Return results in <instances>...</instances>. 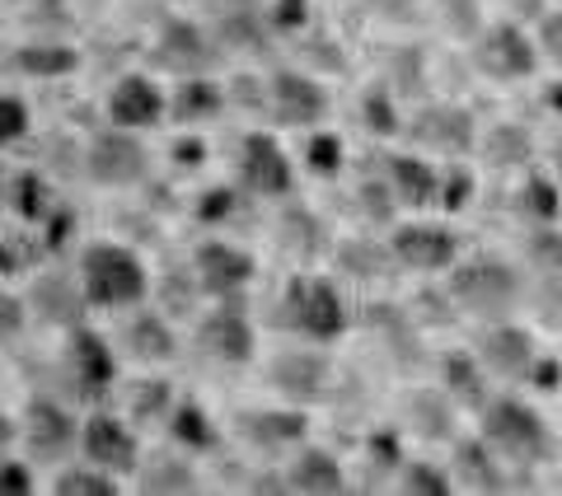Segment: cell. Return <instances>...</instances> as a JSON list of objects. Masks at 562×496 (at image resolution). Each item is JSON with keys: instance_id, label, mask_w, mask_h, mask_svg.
Masks as SVG:
<instances>
[{"instance_id": "obj_1", "label": "cell", "mask_w": 562, "mask_h": 496, "mask_svg": "<svg viewBox=\"0 0 562 496\" xmlns=\"http://www.w3.org/2000/svg\"><path fill=\"white\" fill-rule=\"evenodd\" d=\"M479 413H483V440H487V450L497 454L502 464L535 469V464H543V459L553 454V436H549L543 417L535 413L530 403L502 394V398H487Z\"/></svg>"}, {"instance_id": "obj_2", "label": "cell", "mask_w": 562, "mask_h": 496, "mask_svg": "<svg viewBox=\"0 0 562 496\" xmlns=\"http://www.w3.org/2000/svg\"><path fill=\"white\" fill-rule=\"evenodd\" d=\"M80 291L99 309H132L150 291V272L132 248L122 244H90L80 253Z\"/></svg>"}, {"instance_id": "obj_3", "label": "cell", "mask_w": 562, "mask_h": 496, "mask_svg": "<svg viewBox=\"0 0 562 496\" xmlns=\"http://www.w3.org/2000/svg\"><path fill=\"white\" fill-rule=\"evenodd\" d=\"M277 324L301 332L310 342H333L347 332V305L333 281L324 277H291L277 300Z\"/></svg>"}, {"instance_id": "obj_4", "label": "cell", "mask_w": 562, "mask_h": 496, "mask_svg": "<svg viewBox=\"0 0 562 496\" xmlns=\"http://www.w3.org/2000/svg\"><path fill=\"white\" fill-rule=\"evenodd\" d=\"M450 300L460 314L473 318H512L520 305V277L516 268H506L497 258H473L464 268H454L450 277Z\"/></svg>"}, {"instance_id": "obj_5", "label": "cell", "mask_w": 562, "mask_h": 496, "mask_svg": "<svg viewBox=\"0 0 562 496\" xmlns=\"http://www.w3.org/2000/svg\"><path fill=\"white\" fill-rule=\"evenodd\" d=\"M473 66L483 70L487 80H530L539 66V47L520 24L502 20L492 29H479V43H473Z\"/></svg>"}, {"instance_id": "obj_6", "label": "cell", "mask_w": 562, "mask_h": 496, "mask_svg": "<svg viewBox=\"0 0 562 496\" xmlns=\"http://www.w3.org/2000/svg\"><path fill=\"white\" fill-rule=\"evenodd\" d=\"M20 436L29 446L33 464H61V459L80 446V421L70 417V407L38 394L24 407V421H20Z\"/></svg>"}, {"instance_id": "obj_7", "label": "cell", "mask_w": 562, "mask_h": 496, "mask_svg": "<svg viewBox=\"0 0 562 496\" xmlns=\"http://www.w3.org/2000/svg\"><path fill=\"white\" fill-rule=\"evenodd\" d=\"M61 370H66L70 394H80V398L109 394L113 380H117V361H113L109 342H103L94 328H85V324L70 328L66 351H61Z\"/></svg>"}, {"instance_id": "obj_8", "label": "cell", "mask_w": 562, "mask_h": 496, "mask_svg": "<svg viewBox=\"0 0 562 496\" xmlns=\"http://www.w3.org/2000/svg\"><path fill=\"white\" fill-rule=\"evenodd\" d=\"M216 57H221L216 38H211L206 29L188 24V20L160 24V33H155V43H150V61L160 66V70H169V76H179V80L206 76V70L216 66Z\"/></svg>"}, {"instance_id": "obj_9", "label": "cell", "mask_w": 562, "mask_h": 496, "mask_svg": "<svg viewBox=\"0 0 562 496\" xmlns=\"http://www.w3.org/2000/svg\"><path fill=\"white\" fill-rule=\"evenodd\" d=\"M390 253L398 268H413V272H446L454 268L460 258V235L450 225H436V221H413V225H398L390 235Z\"/></svg>"}, {"instance_id": "obj_10", "label": "cell", "mask_w": 562, "mask_h": 496, "mask_svg": "<svg viewBox=\"0 0 562 496\" xmlns=\"http://www.w3.org/2000/svg\"><path fill=\"white\" fill-rule=\"evenodd\" d=\"M85 169H90V179L103 183V188H132V183L146 179L150 155L132 132L117 127V132H99L90 140V150H85Z\"/></svg>"}, {"instance_id": "obj_11", "label": "cell", "mask_w": 562, "mask_h": 496, "mask_svg": "<svg viewBox=\"0 0 562 496\" xmlns=\"http://www.w3.org/2000/svg\"><path fill=\"white\" fill-rule=\"evenodd\" d=\"M539 357V347L530 338V328L512 324V318H492L479 338V365L492 370L506 384H525L530 380V365Z\"/></svg>"}, {"instance_id": "obj_12", "label": "cell", "mask_w": 562, "mask_h": 496, "mask_svg": "<svg viewBox=\"0 0 562 496\" xmlns=\"http://www.w3.org/2000/svg\"><path fill=\"white\" fill-rule=\"evenodd\" d=\"M206 24L216 47H231V52H262L272 38L262 0H206Z\"/></svg>"}, {"instance_id": "obj_13", "label": "cell", "mask_w": 562, "mask_h": 496, "mask_svg": "<svg viewBox=\"0 0 562 496\" xmlns=\"http://www.w3.org/2000/svg\"><path fill=\"white\" fill-rule=\"evenodd\" d=\"M403 132L413 136V146L431 150V155L460 159L473 150V113L460 109V103H427Z\"/></svg>"}, {"instance_id": "obj_14", "label": "cell", "mask_w": 562, "mask_h": 496, "mask_svg": "<svg viewBox=\"0 0 562 496\" xmlns=\"http://www.w3.org/2000/svg\"><path fill=\"white\" fill-rule=\"evenodd\" d=\"M268 113L281 127H314V122L328 113L324 80L305 76V70H277L268 84Z\"/></svg>"}, {"instance_id": "obj_15", "label": "cell", "mask_w": 562, "mask_h": 496, "mask_svg": "<svg viewBox=\"0 0 562 496\" xmlns=\"http://www.w3.org/2000/svg\"><path fill=\"white\" fill-rule=\"evenodd\" d=\"M254 272H258L254 258L225 239H206L198 253H192V277H198V286L216 300H235L254 281Z\"/></svg>"}, {"instance_id": "obj_16", "label": "cell", "mask_w": 562, "mask_h": 496, "mask_svg": "<svg viewBox=\"0 0 562 496\" xmlns=\"http://www.w3.org/2000/svg\"><path fill=\"white\" fill-rule=\"evenodd\" d=\"M254 324L235 300H221V309H211L198 324V347L221 365H244L254 357Z\"/></svg>"}, {"instance_id": "obj_17", "label": "cell", "mask_w": 562, "mask_h": 496, "mask_svg": "<svg viewBox=\"0 0 562 496\" xmlns=\"http://www.w3.org/2000/svg\"><path fill=\"white\" fill-rule=\"evenodd\" d=\"M239 183L258 198H286L291 192V159L268 132H249L239 146Z\"/></svg>"}, {"instance_id": "obj_18", "label": "cell", "mask_w": 562, "mask_h": 496, "mask_svg": "<svg viewBox=\"0 0 562 496\" xmlns=\"http://www.w3.org/2000/svg\"><path fill=\"white\" fill-rule=\"evenodd\" d=\"M80 450L90 464L109 469V473H132L136 469V436L122 417L113 413H94L80 427Z\"/></svg>"}, {"instance_id": "obj_19", "label": "cell", "mask_w": 562, "mask_h": 496, "mask_svg": "<svg viewBox=\"0 0 562 496\" xmlns=\"http://www.w3.org/2000/svg\"><path fill=\"white\" fill-rule=\"evenodd\" d=\"M165 109H169V99L150 76H122L109 90V117H113V127H122V132L155 127V122L165 117Z\"/></svg>"}, {"instance_id": "obj_20", "label": "cell", "mask_w": 562, "mask_h": 496, "mask_svg": "<svg viewBox=\"0 0 562 496\" xmlns=\"http://www.w3.org/2000/svg\"><path fill=\"white\" fill-rule=\"evenodd\" d=\"M268 375L281 388V398H291V403H319L324 388H328L333 365H328L324 351H281V357L268 365Z\"/></svg>"}, {"instance_id": "obj_21", "label": "cell", "mask_w": 562, "mask_h": 496, "mask_svg": "<svg viewBox=\"0 0 562 496\" xmlns=\"http://www.w3.org/2000/svg\"><path fill=\"white\" fill-rule=\"evenodd\" d=\"M305 427H310V421H305L301 407H262V413L239 417L244 440H249L254 450H262V454H281V450L301 446Z\"/></svg>"}, {"instance_id": "obj_22", "label": "cell", "mask_w": 562, "mask_h": 496, "mask_svg": "<svg viewBox=\"0 0 562 496\" xmlns=\"http://www.w3.org/2000/svg\"><path fill=\"white\" fill-rule=\"evenodd\" d=\"M29 309H33V314H43L47 324L76 328V324H85V309H90V300H85V291H80V277L52 272V277H38V281H33Z\"/></svg>"}, {"instance_id": "obj_23", "label": "cell", "mask_w": 562, "mask_h": 496, "mask_svg": "<svg viewBox=\"0 0 562 496\" xmlns=\"http://www.w3.org/2000/svg\"><path fill=\"white\" fill-rule=\"evenodd\" d=\"M454 487L469 492H506L512 487V464H502L497 454L487 450V440H460L454 446Z\"/></svg>"}, {"instance_id": "obj_24", "label": "cell", "mask_w": 562, "mask_h": 496, "mask_svg": "<svg viewBox=\"0 0 562 496\" xmlns=\"http://www.w3.org/2000/svg\"><path fill=\"white\" fill-rule=\"evenodd\" d=\"M380 179L390 183L398 206H431L436 188H441V173H436L422 155H390L380 169Z\"/></svg>"}, {"instance_id": "obj_25", "label": "cell", "mask_w": 562, "mask_h": 496, "mask_svg": "<svg viewBox=\"0 0 562 496\" xmlns=\"http://www.w3.org/2000/svg\"><path fill=\"white\" fill-rule=\"evenodd\" d=\"M286 487L305 496H333V492H347V473L328 450H301L286 464Z\"/></svg>"}, {"instance_id": "obj_26", "label": "cell", "mask_w": 562, "mask_h": 496, "mask_svg": "<svg viewBox=\"0 0 562 496\" xmlns=\"http://www.w3.org/2000/svg\"><path fill=\"white\" fill-rule=\"evenodd\" d=\"M324 239H328L324 221L314 216V211H305V206H286L277 216V248H281V253H291L295 262L319 258L324 253Z\"/></svg>"}, {"instance_id": "obj_27", "label": "cell", "mask_w": 562, "mask_h": 496, "mask_svg": "<svg viewBox=\"0 0 562 496\" xmlns=\"http://www.w3.org/2000/svg\"><path fill=\"white\" fill-rule=\"evenodd\" d=\"M403 421H408L417 436H427V440H450L454 403H450L446 388H413L408 403H403Z\"/></svg>"}, {"instance_id": "obj_28", "label": "cell", "mask_w": 562, "mask_h": 496, "mask_svg": "<svg viewBox=\"0 0 562 496\" xmlns=\"http://www.w3.org/2000/svg\"><path fill=\"white\" fill-rule=\"evenodd\" d=\"M535 159V136L520 127V122H497V127H487L483 136V165L492 169H530Z\"/></svg>"}, {"instance_id": "obj_29", "label": "cell", "mask_w": 562, "mask_h": 496, "mask_svg": "<svg viewBox=\"0 0 562 496\" xmlns=\"http://www.w3.org/2000/svg\"><path fill=\"white\" fill-rule=\"evenodd\" d=\"M122 347L132 351L136 361H146V365H165L173 361V332L160 314H136L127 328H122Z\"/></svg>"}, {"instance_id": "obj_30", "label": "cell", "mask_w": 562, "mask_h": 496, "mask_svg": "<svg viewBox=\"0 0 562 496\" xmlns=\"http://www.w3.org/2000/svg\"><path fill=\"white\" fill-rule=\"evenodd\" d=\"M371 328L384 338V347H394L390 357H398V365H422V338H417V324L403 309H394V305H371Z\"/></svg>"}, {"instance_id": "obj_31", "label": "cell", "mask_w": 562, "mask_h": 496, "mask_svg": "<svg viewBox=\"0 0 562 496\" xmlns=\"http://www.w3.org/2000/svg\"><path fill=\"white\" fill-rule=\"evenodd\" d=\"M338 268L351 277V281H390L394 277V253L390 244H375V239H347L338 248Z\"/></svg>"}, {"instance_id": "obj_32", "label": "cell", "mask_w": 562, "mask_h": 496, "mask_svg": "<svg viewBox=\"0 0 562 496\" xmlns=\"http://www.w3.org/2000/svg\"><path fill=\"white\" fill-rule=\"evenodd\" d=\"M441 388L450 394V403H464V407H483L487 403V380H483V365L469 357V351H450L441 361Z\"/></svg>"}, {"instance_id": "obj_33", "label": "cell", "mask_w": 562, "mask_h": 496, "mask_svg": "<svg viewBox=\"0 0 562 496\" xmlns=\"http://www.w3.org/2000/svg\"><path fill=\"white\" fill-rule=\"evenodd\" d=\"M221 109H225L221 84L211 80V76H188L179 90H173V99H169L165 113H173L179 122H206V117H216Z\"/></svg>"}, {"instance_id": "obj_34", "label": "cell", "mask_w": 562, "mask_h": 496, "mask_svg": "<svg viewBox=\"0 0 562 496\" xmlns=\"http://www.w3.org/2000/svg\"><path fill=\"white\" fill-rule=\"evenodd\" d=\"M76 66H80V57H76V47H70V43H29V47L14 52V70L38 76V80L70 76Z\"/></svg>"}, {"instance_id": "obj_35", "label": "cell", "mask_w": 562, "mask_h": 496, "mask_svg": "<svg viewBox=\"0 0 562 496\" xmlns=\"http://www.w3.org/2000/svg\"><path fill=\"white\" fill-rule=\"evenodd\" d=\"M165 421H169V436L179 440L183 450H211L216 446V421H211L198 403H173Z\"/></svg>"}, {"instance_id": "obj_36", "label": "cell", "mask_w": 562, "mask_h": 496, "mask_svg": "<svg viewBox=\"0 0 562 496\" xmlns=\"http://www.w3.org/2000/svg\"><path fill=\"white\" fill-rule=\"evenodd\" d=\"M198 473H192L183 459H155V464H146V473H140V492H150V496H188V492H198Z\"/></svg>"}, {"instance_id": "obj_37", "label": "cell", "mask_w": 562, "mask_h": 496, "mask_svg": "<svg viewBox=\"0 0 562 496\" xmlns=\"http://www.w3.org/2000/svg\"><path fill=\"white\" fill-rule=\"evenodd\" d=\"M52 492H61V496H117V477L99 464H76V469L57 473Z\"/></svg>"}, {"instance_id": "obj_38", "label": "cell", "mask_w": 562, "mask_h": 496, "mask_svg": "<svg viewBox=\"0 0 562 496\" xmlns=\"http://www.w3.org/2000/svg\"><path fill=\"white\" fill-rule=\"evenodd\" d=\"M394 192L384 179H366L357 192H351V211L366 221V225H394Z\"/></svg>"}, {"instance_id": "obj_39", "label": "cell", "mask_w": 562, "mask_h": 496, "mask_svg": "<svg viewBox=\"0 0 562 496\" xmlns=\"http://www.w3.org/2000/svg\"><path fill=\"white\" fill-rule=\"evenodd\" d=\"M520 211H525V216H530L535 225L558 221V211H562L558 183L543 179V173H530V179H525V188H520Z\"/></svg>"}, {"instance_id": "obj_40", "label": "cell", "mask_w": 562, "mask_h": 496, "mask_svg": "<svg viewBox=\"0 0 562 496\" xmlns=\"http://www.w3.org/2000/svg\"><path fill=\"white\" fill-rule=\"evenodd\" d=\"M361 122H366V127H371L375 136L403 132L398 109H394V90H384V84H371V90L361 94Z\"/></svg>"}, {"instance_id": "obj_41", "label": "cell", "mask_w": 562, "mask_h": 496, "mask_svg": "<svg viewBox=\"0 0 562 496\" xmlns=\"http://www.w3.org/2000/svg\"><path fill=\"white\" fill-rule=\"evenodd\" d=\"M127 407H132L136 421H165L169 407H173V388L165 380H140V384H132Z\"/></svg>"}, {"instance_id": "obj_42", "label": "cell", "mask_w": 562, "mask_h": 496, "mask_svg": "<svg viewBox=\"0 0 562 496\" xmlns=\"http://www.w3.org/2000/svg\"><path fill=\"white\" fill-rule=\"evenodd\" d=\"M398 487L408 492V496H450V492H454V477H450L446 469H436V464H422V459H413V464H403Z\"/></svg>"}, {"instance_id": "obj_43", "label": "cell", "mask_w": 562, "mask_h": 496, "mask_svg": "<svg viewBox=\"0 0 562 496\" xmlns=\"http://www.w3.org/2000/svg\"><path fill=\"white\" fill-rule=\"evenodd\" d=\"M47 183L38 179V173H20V179H10V206L20 211L24 221H43L52 216V206H47Z\"/></svg>"}, {"instance_id": "obj_44", "label": "cell", "mask_w": 562, "mask_h": 496, "mask_svg": "<svg viewBox=\"0 0 562 496\" xmlns=\"http://www.w3.org/2000/svg\"><path fill=\"white\" fill-rule=\"evenodd\" d=\"M525 258H530L535 272H558L562 268V235L549 225H535L530 235H525Z\"/></svg>"}, {"instance_id": "obj_45", "label": "cell", "mask_w": 562, "mask_h": 496, "mask_svg": "<svg viewBox=\"0 0 562 496\" xmlns=\"http://www.w3.org/2000/svg\"><path fill=\"white\" fill-rule=\"evenodd\" d=\"M305 165L314 179H333V173L342 169V140L333 132H314L310 146H305Z\"/></svg>"}, {"instance_id": "obj_46", "label": "cell", "mask_w": 562, "mask_h": 496, "mask_svg": "<svg viewBox=\"0 0 562 496\" xmlns=\"http://www.w3.org/2000/svg\"><path fill=\"white\" fill-rule=\"evenodd\" d=\"M29 132V103L20 94H0V150Z\"/></svg>"}, {"instance_id": "obj_47", "label": "cell", "mask_w": 562, "mask_h": 496, "mask_svg": "<svg viewBox=\"0 0 562 496\" xmlns=\"http://www.w3.org/2000/svg\"><path fill=\"white\" fill-rule=\"evenodd\" d=\"M441 10H446V29L454 33V38H469V33L483 29L479 0H441Z\"/></svg>"}, {"instance_id": "obj_48", "label": "cell", "mask_w": 562, "mask_h": 496, "mask_svg": "<svg viewBox=\"0 0 562 496\" xmlns=\"http://www.w3.org/2000/svg\"><path fill=\"white\" fill-rule=\"evenodd\" d=\"M235 211H239V192L235 188H211V192H202V198H198V221H206V225L231 221Z\"/></svg>"}, {"instance_id": "obj_49", "label": "cell", "mask_w": 562, "mask_h": 496, "mask_svg": "<svg viewBox=\"0 0 562 496\" xmlns=\"http://www.w3.org/2000/svg\"><path fill=\"white\" fill-rule=\"evenodd\" d=\"M268 24L272 33H295L310 24V0H272L268 5Z\"/></svg>"}, {"instance_id": "obj_50", "label": "cell", "mask_w": 562, "mask_h": 496, "mask_svg": "<svg viewBox=\"0 0 562 496\" xmlns=\"http://www.w3.org/2000/svg\"><path fill=\"white\" fill-rule=\"evenodd\" d=\"M535 47L562 70V10H543L539 14V38H535Z\"/></svg>"}, {"instance_id": "obj_51", "label": "cell", "mask_w": 562, "mask_h": 496, "mask_svg": "<svg viewBox=\"0 0 562 496\" xmlns=\"http://www.w3.org/2000/svg\"><path fill=\"white\" fill-rule=\"evenodd\" d=\"M469 198H473V173L469 169H450V179H441V188H436V202H441L446 211L469 206Z\"/></svg>"}, {"instance_id": "obj_52", "label": "cell", "mask_w": 562, "mask_h": 496, "mask_svg": "<svg viewBox=\"0 0 562 496\" xmlns=\"http://www.w3.org/2000/svg\"><path fill=\"white\" fill-rule=\"evenodd\" d=\"M24 318H29V305L20 295H0V347H10L14 338H20Z\"/></svg>"}, {"instance_id": "obj_53", "label": "cell", "mask_w": 562, "mask_h": 496, "mask_svg": "<svg viewBox=\"0 0 562 496\" xmlns=\"http://www.w3.org/2000/svg\"><path fill=\"white\" fill-rule=\"evenodd\" d=\"M43 258V248H33L24 235L20 239H0V272H20V268H33Z\"/></svg>"}, {"instance_id": "obj_54", "label": "cell", "mask_w": 562, "mask_h": 496, "mask_svg": "<svg viewBox=\"0 0 562 496\" xmlns=\"http://www.w3.org/2000/svg\"><path fill=\"white\" fill-rule=\"evenodd\" d=\"M33 492V473L20 459H0V496H29Z\"/></svg>"}, {"instance_id": "obj_55", "label": "cell", "mask_w": 562, "mask_h": 496, "mask_svg": "<svg viewBox=\"0 0 562 496\" xmlns=\"http://www.w3.org/2000/svg\"><path fill=\"white\" fill-rule=\"evenodd\" d=\"M539 305L549 314H562V268L558 272H539Z\"/></svg>"}, {"instance_id": "obj_56", "label": "cell", "mask_w": 562, "mask_h": 496, "mask_svg": "<svg viewBox=\"0 0 562 496\" xmlns=\"http://www.w3.org/2000/svg\"><path fill=\"white\" fill-rule=\"evenodd\" d=\"M371 459L380 469H394L398 464V436L394 431H375L371 436Z\"/></svg>"}, {"instance_id": "obj_57", "label": "cell", "mask_w": 562, "mask_h": 496, "mask_svg": "<svg viewBox=\"0 0 562 496\" xmlns=\"http://www.w3.org/2000/svg\"><path fill=\"white\" fill-rule=\"evenodd\" d=\"M530 384H539L543 394H553V388L562 384V370H558V361H549V357H535V365H530Z\"/></svg>"}, {"instance_id": "obj_58", "label": "cell", "mask_w": 562, "mask_h": 496, "mask_svg": "<svg viewBox=\"0 0 562 496\" xmlns=\"http://www.w3.org/2000/svg\"><path fill=\"white\" fill-rule=\"evenodd\" d=\"M14 440H20V421H14L10 413H0V459L10 454V446H14Z\"/></svg>"}, {"instance_id": "obj_59", "label": "cell", "mask_w": 562, "mask_h": 496, "mask_svg": "<svg viewBox=\"0 0 562 496\" xmlns=\"http://www.w3.org/2000/svg\"><path fill=\"white\" fill-rule=\"evenodd\" d=\"M249 487H254V492H291V487H286V477H281V473H262V477H254Z\"/></svg>"}, {"instance_id": "obj_60", "label": "cell", "mask_w": 562, "mask_h": 496, "mask_svg": "<svg viewBox=\"0 0 562 496\" xmlns=\"http://www.w3.org/2000/svg\"><path fill=\"white\" fill-rule=\"evenodd\" d=\"M179 159H188V165H192V159H202V146H198V140H183V146H179Z\"/></svg>"}, {"instance_id": "obj_61", "label": "cell", "mask_w": 562, "mask_h": 496, "mask_svg": "<svg viewBox=\"0 0 562 496\" xmlns=\"http://www.w3.org/2000/svg\"><path fill=\"white\" fill-rule=\"evenodd\" d=\"M553 169H558V179H562V132H558V140H553Z\"/></svg>"}, {"instance_id": "obj_62", "label": "cell", "mask_w": 562, "mask_h": 496, "mask_svg": "<svg viewBox=\"0 0 562 496\" xmlns=\"http://www.w3.org/2000/svg\"><path fill=\"white\" fill-rule=\"evenodd\" d=\"M5 198H10V173L0 169V202H5Z\"/></svg>"}, {"instance_id": "obj_63", "label": "cell", "mask_w": 562, "mask_h": 496, "mask_svg": "<svg viewBox=\"0 0 562 496\" xmlns=\"http://www.w3.org/2000/svg\"><path fill=\"white\" fill-rule=\"evenodd\" d=\"M558 487H562V477H558Z\"/></svg>"}, {"instance_id": "obj_64", "label": "cell", "mask_w": 562, "mask_h": 496, "mask_svg": "<svg viewBox=\"0 0 562 496\" xmlns=\"http://www.w3.org/2000/svg\"><path fill=\"white\" fill-rule=\"evenodd\" d=\"M94 5H99V0H94Z\"/></svg>"}]
</instances>
